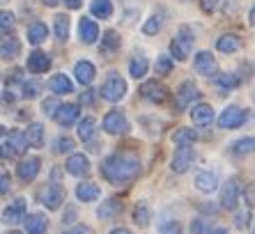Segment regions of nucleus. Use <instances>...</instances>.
Instances as JSON below:
<instances>
[{"mask_svg": "<svg viewBox=\"0 0 255 234\" xmlns=\"http://www.w3.org/2000/svg\"><path fill=\"white\" fill-rule=\"evenodd\" d=\"M39 92H42V83L39 81H25L23 83V97L25 99H35Z\"/></svg>", "mask_w": 255, "mask_h": 234, "instance_id": "ea45409f", "label": "nucleus"}, {"mask_svg": "<svg viewBox=\"0 0 255 234\" xmlns=\"http://www.w3.org/2000/svg\"><path fill=\"white\" fill-rule=\"evenodd\" d=\"M193 32H191L186 25H182L179 28V32L175 35V39L170 41V53H172V58H177V60H186L189 58V53L191 48H193Z\"/></svg>", "mask_w": 255, "mask_h": 234, "instance_id": "f03ea898", "label": "nucleus"}, {"mask_svg": "<svg viewBox=\"0 0 255 234\" xmlns=\"http://www.w3.org/2000/svg\"><path fill=\"white\" fill-rule=\"evenodd\" d=\"M161 25H163V14H152V16L145 21V25H142V32L145 35H156L161 30Z\"/></svg>", "mask_w": 255, "mask_h": 234, "instance_id": "c9c22d12", "label": "nucleus"}, {"mask_svg": "<svg viewBox=\"0 0 255 234\" xmlns=\"http://www.w3.org/2000/svg\"><path fill=\"white\" fill-rule=\"evenodd\" d=\"M239 193H242L239 179H228L226 186H223V193H221V205L226 207V209L235 211L239 205Z\"/></svg>", "mask_w": 255, "mask_h": 234, "instance_id": "6e6552de", "label": "nucleus"}, {"mask_svg": "<svg viewBox=\"0 0 255 234\" xmlns=\"http://www.w3.org/2000/svg\"><path fill=\"white\" fill-rule=\"evenodd\" d=\"M161 234H182V228H179V223L168 221L161 225Z\"/></svg>", "mask_w": 255, "mask_h": 234, "instance_id": "a18cd8bd", "label": "nucleus"}, {"mask_svg": "<svg viewBox=\"0 0 255 234\" xmlns=\"http://www.w3.org/2000/svg\"><path fill=\"white\" fill-rule=\"evenodd\" d=\"M154 71H156V76H168V74L172 71V60L166 58V55H161V58L156 60Z\"/></svg>", "mask_w": 255, "mask_h": 234, "instance_id": "58836bf2", "label": "nucleus"}, {"mask_svg": "<svg viewBox=\"0 0 255 234\" xmlns=\"http://www.w3.org/2000/svg\"><path fill=\"white\" fill-rule=\"evenodd\" d=\"M53 21H55V37H58L60 41H65L67 37H69V16L58 14Z\"/></svg>", "mask_w": 255, "mask_h": 234, "instance_id": "f704fd0d", "label": "nucleus"}, {"mask_svg": "<svg viewBox=\"0 0 255 234\" xmlns=\"http://www.w3.org/2000/svg\"><path fill=\"white\" fill-rule=\"evenodd\" d=\"M193 67H196V71L200 74V76H216V60H214V55L209 51H200L196 55V60H193Z\"/></svg>", "mask_w": 255, "mask_h": 234, "instance_id": "1a4fd4ad", "label": "nucleus"}, {"mask_svg": "<svg viewBox=\"0 0 255 234\" xmlns=\"http://www.w3.org/2000/svg\"><path fill=\"white\" fill-rule=\"evenodd\" d=\"M25 140H28L30 147H42L44 145V126L39 122H32L28 129L23 131Z\"/></svg>", "mask_w": 255, "mask_h": 234, "instance_id": "b1692460", "label": "nucleus"}, {"mask_svg": "<svg viewBox=\"0 0 255 234\" xmlns=\"http://www.w3.org/2000/svg\"><path fill=\"white\" fill-rule=\"evenodd\" d=\"M53 119L60 124V126H71V124L78 119V106H76V104H65V106H60L58 115H55Z\"/></svg>", "mask_w": 255, "mask_h": 234, "instance_id": "4be33fe9", "label": "nucleus"}, {"mask_svg": "<svg viewBox=\"0 0 255 234\" xmlns=\"http://www.w3.org/2000/svg\"><path fill=\"white\" fill-rule=\"evenodd\" d=\"M196 97H198V88H196V85H193L191 81L182 83V85H179V90H177V108H179V111H184L186 106L196 99Z\"/></svg>", "mask_w": 255, "mask_h": 234, "instance_id": "412c9836", "label": "nucleus"}, {"mask_svg": "<svg viewBox=\"0 0 255 234\" xmlns=\"http://www.w3.org/2000/svg\"><path fill=\"white\" fill-rule=\"evenodd\" d=\"M44 5H48V7H55V5H60V2H62V0H42Z\"/></svg>", "mask_w": 255, "mask_h": 234, "instance_id": "5fc2aeb1", "label": "nucleus"}, {"mask_svg": "<svg viewBox=\"0 0 255 234\" xmlns=\"http://www.w3.org/2000/svg\"><path fill=\"white\" fill-rule=\"evenodd\" d=\"M249 18H251V25H255V5L251 7V14H249Z\"/></svg>", "mask_w": 255, "mask_h": 234, "instance_id": "4d7b16f0", "label": "nucleus"}, {"mask_svg": "<svg viewBox=\"0 0 255 234\" xmlns=\"http://www.w3.org/2000/svg\"><path fill=\"white\" fill-rule=\"evenodd\" d=\"M9 234H23V232H9Z\"/></svg>", "mask_w": 255, "mask_h": 234, "instance_id": "bf43d9fd", "label": "nucleus"}, {"mask_svg": "<svg viewBox=\"0 0 255 234\" xmlns=\"http://www.w3.org/2000/svg\"><path fill=\"white\" fill-rule=\"evenodd\" d=\"M21 53V41L14 39V37H5L2 44H0V55L2 60H14Z\"/></svg>", "mask_w": 255, "mask_h": 234, "instance_id": "a878e982", "label": "nucleus"}, {"mask_svg": "<svg viewBox=\"0 0 255 234\" xmlns=\"http://www.w3.org/2000/svg\"><path fill=\"white\" fill-rule=\"evenodd\" d=\"M39 200H42V205H46L48 209H58V207L62 205V200H65V193H62V188H60V186L48 184V186L42 188Z\"/></svg>", "mask_w": 255, "mask_h": 234, "instance_id": "9d476101", "label": "nucleus"}, {"mask_svg": "<svg viewBox=\"0 0 255 234\" xmlns=\"http://www.w3.org/2000/svg\"><path fill=\"white\" fill-rule=\"evenodd\" d=\"M95 65L92 62H88V60H81V62H76L74 65V76H76V81L81 83V85H90V83L95 81Z\"/></svg>", "mask_w": 255, "mask_h": 234, "instance_id": "6ab92c4d", "label": "nucleus"}, {"mask_svg": "<svg viewBox=\"0 0 255 234\" xmlns=\"http://www.w3.org/2000/svg\"><path fill=\"white\" fill-rule=\"evenodd\" d=\"M25 147H28V140H25V135L21 133V131H12V133L5 131V133H2V158L18 156V154L25 152Z\"/></svg>", "mask_w": 255, "mask_h": 234, "instance_id": "7ed1b4c3", "label": "nucleus"}, {"mask_svg": "<svg viewBox=\"0 0 255 234\" xmlns=\"http://www.w3.org/2000/svg\"><path fill=\"white\" fill-rule=\"evenodd\" d=\"M39 158L37 156H28V158H23L21 163H18V168H16V172H18V177H21V182H32L37 177V172H39Z\"/></svg>", "mask_w": 255, "mask_h": 234, "instance_id": "4468645a", "label": "nucleus"}, {"mask_svg": "<svg viewBox=\"0 0 255 234\" xmlns=\"http://www.w3.org/2000/svg\"><path fill=\"white\" fill-rule=\"evenodd\" d=\"M246 122V113L237 106H228L226 111L219 115V126L221 129H237Z\"/></svg>", "mask_w": 255, "mask_h": 234, "instance_id": "0eeeda50", "label": "nucleus"}, {"mask_svg": "<svg viewBox=\"0 0 255 234\" xmlns=\"http://www.w3.org/2000/svg\"><path fill=\"white\" fill-rule=\"evenodd\" d=\"M193 158H196V152H193V145H182L179 149H175V156H172V163H170V170L172 172H186L193 163Z\"/></svg>", "mask_w": 255, "mask_h": 234, "instance_id": "423d86ee", "label": "nucleus"}, {"mask_svg": "<svg viewBox=\"0 0 255 234\" xmlns=\"http://www.w3.org/2000/svg\"><path fill=\"white\" fill-rule=\"evenodd\" d=\"M71 149H74V140H71V138H58V140H55V152H71Z\"/></svg>", "mask_w": 255, "mask_h": 234, "instance_id": "37998d69", "label": "nucleus"}, {"mask_svg": "<svg viewBox=\"0 0 255 234\" xmlns=\"http://www.w3.org/2000/svg\"><path fill=\"white\" fill-rule=\"evenodd\" d=\"M95 129H97V119L95 117H85L83 122L78 124V138L83 142L92 140V138H95Z\"/></svg>", "mask_w": 255, "mask_h": 234, "instance_id": "7c9ffc66", "label": "nucleus"}, {"mask_svg": "<svg viewBox=\"0 0 255 234\" xmlns=\"http://www.w3.org/2000/svg\"><path fill=\"white\" fill-rule=\"evenodd\" d=\"M0 184H2V186H0V193H2V195H5L7 191L12 188V179H9V175H7V172H2V179H0Z\"/></svg>", "mask_w": 255, "mask_h": 234, "instance_id": "de8ad7c7", "label": "nucleus"}, {"mask_svg": "<svg viewBox=\"0 0 255 234\" xmlns=\"http://www.w3.org/2000/svg\"><path fill=\"white\" fill-rule=\"evenodd\" d=\"M111 234H133L131 230H127V228H118V230H113Z\"/></svg>", "mask_w": 255, "mask_h": 234, "instance_id": "864d4df0", "label": "nucleus"}, {"mask_svg": "<svg viewBox=\"0 0 255 234\" xmlns=\"http://www.w3.org/2000/svg\"><path fill=\"white\" fill-rule=\"evenodd\" d=\"M81 2H83V0H65V5L69 7V9H78V7H81Z\"/></svg>", "mask_w": 255, "mask_h": 234, "instance_id": "3c124183", "label": "nucleus"}, {"mask_svg": "<svg viewBox=\"0 0 255 234\" xmlns=\"http://www.w3.org/2000/svg\"><path fill=\"white\" fill-rule=\"evenodd\" d=\"M133 221L138 223V225H147L149 223V209H147V205H138L136 209H133Z\"/></svg>", "mask_w": 255, "mask_h": 234, "instance_id": "a19ab883", "label": "nucleus"}, {"mask_svg": "<svg viewBox=\"0 0 255 234\" xmlns=\"http://www.w3.org/2000/svg\"><path fill=\"white\" fill-rule=\"evenodd\" d=\"M78 35H81V41H83V44H95L97 37H99V28H97V23L92 18L83 16L78 21Z\"/></svg>", "mask_w": 255, "mask_h": 234, "instance_id": "f3484780", "label": "nucleus"}, {"mask_svg": "<svg viewBox=\"0 0 255 234\" xmlns=\"http://www.w3.org/2000/svg\"><path fill=\"white\" fill-rule=\"evenodd\" d=\"M122 211V202L120 200H106L104 205L97 209V216L101 218V221H111V218H115Z\"/></svg>", "mask_w": 255, "mask_h": 234, "instance_id": "393cba45", "label": "nucleus"}, {"mask_svg": "<svg viewBox=\"0 0 255 234\" xmlns=\"http://www.w3.org/2000/svg\"><path fill=\"white\" fill-rule=\"evenodd\" d=\"M104 131H108V133H113V135L127 133V131H129V119H127V115L122 111H118V108L108 111L106 117H104Z\"/></svg>", "mask_w": 255, "mask_h": 234, "instance_id": "39448f33", "label": "nucleus"}, {"mask_svg": "<svg viewBox=\"0 0 255 234\" xmlns=\"http://www.w3.org/2000/svg\"><path fill=\"white\" fill-rule=\"evenodd\" d=\"M99 94H101V99H106V101H120L127 94V83L118 74H111L106 78V83L101 85Z\"/></svg>", "mask_w": 255, "mask_h": 234, "instance_id": "20e7f679", "label": "nucleus"}, {"mask_svg": "<svg viewBox=\"0 0 255 234\" xmlns=\"http://www.w3.org/2000/svg\"><path fill=\"white\" fill-rule=\"evenodd\" d=\"M69 234H95V232H92V228H88V225H78V228H74Z\"/></svg>", "mask_w": 255, "mask_h": 234, "instance_id": "8fccbe9b", "label": "nucleus"}, {"mask_svg": "<svg viewBox=\"0 0 255 234\" xmlns=\"http://www.w3.org/2000/svg\"><path fill=\"white\" fill-rule=\"evenodd\" d=\"M147 60L145 58H133L131 60V65H129V74L133 78H142L145 74H147Z\"/></svg>", "mask_w": 255, "mask_h": 234, "instance_id": "e433bc0d", "label": "nucleus"}, {"mask_svg": "<svg viewBox=\"0 0 255 234\" xmlns=\"http://www.w3.org/2000/svg\"><path fill=\"white\" fill-rule=\"evenodd\" d=\"M92 14L99 18H108L113 14V2L111 0H92V5H90Z\"/></svg>", "mask_w": 255, "mask_h": 234, "instance_id": "72a5a7b5", "label": "nucleus"}, {"mask_svg": "<svg viewBox=\"0 0 255 234\" xmlns=\"http://www.w3.org/2000/svg\"><path fill=\"white\" fill-rule=\"evenodd\" d=\"M48 88L53 90L55 94H69L71 90H74V85H71L69 76H65V74H55V76H51V81H48Z\"/></svg>", "mask_w": 255, "mask_h": 234, "instance_id": "bb28decb", "label": "nucleus"}, {"mask_svg": "<svg viewBox=\"0 0 255 234\" xmlns=\"http://www.w3.org/2000/svg\"><path fill=\"white\" fill-rule=\"evenodd\" d=\"M140 170V163H138L136 156L131 154H111V156L101 163V172L111 184L120 186V184L131 182L133 177L138 175Z\"/></svg>", "mask_w": 255, "mask_h": 234, "instance_id": "f257e3e1", "label": "nucleus"}, {"mask_svg": "<svg viewBox=\"0 0 255 234\" xmlns=\"http://www.w3.org/2000/svg\"><path fill=\"white\" fill-rule=\"evenodd\" d=\"M2 221L5 223H21L25 221V200H14L12 205L5 209V214H2Z\"/></svg>", "mask_w": 255, "mask_h": 234, "instance_id": "aec40b11", "label": "nucleus"}, {"mask_svg": "<svg viewBox=\"0 0 255 234\" xmlns=\"http://www.w3.org/2000/svg\"><path fill=\"white\" fill-rule=\"evenodd\" d=\"M120 35L115 32V30H106L104 32V39H101V48H99V53L104 55V58H113L115 53L120 51Z\"/></svg>", "mask_w": 255, "mask_h": 234, "instance_id": "dca6fc26", "label": "nucleus"}, {"mask_svg": "<svg viewBox=\"0 0 255 234\" xmlns=\"http://www.w3.org/2000/svg\"><path fill=\"white\" fill-rule=\"evenodd\" d=\"M0 28H2V32L7 35V30L14 28V14H9V12H2V14H0Z\"/></svg>", "mask_w": 255, "mask_h": 234, "instance_id": "c03bdc74", "label": "nucleus"}, {"mask_svg": "<svg viewBox=\"0 0 255 234\" xmlns=\"http://www.w3.org/2000/svg\"><path fill=\"white\" fill-rule=\"evenodd\" d=\"M46 35H48V28L44 23H39V21H35V23L28 28V41L30 44H42L44 39H46Z\"/></svg>", "mask_w": 255, "mask_h": 234, "instance_id": "c756f323", "label": "nucleus"}, {"mask_svg": "<svg viewBox=\"0 0 255 234\" xmlns=\"http://www.w3.org/2000/svg\"><path fill=\"white\" fill-rule=\"evenodd\" d=\"M2 99H5V101H9V104H12V101H14V94L9 92V90H5V97H2Z\"/></svg>", "mask_w": 255, "mask_h": 234, "instance_id": "6e6d98bb", "label": "nucleus"}, {"mask_svg": "<svg viewBox=\"0 0 255 234\" xmlns=\"http://www.w3.org/2000/svg\"><path fill=\"white\" fill-rule=\"evenodd\" d=\"M196 186H198V191H202V193H214L216 186H219V179H216V175L209 172V170H200L196 175Z\"/></svg>", "mask_w": 255, "mask_h": 234, "instance_id": "5701e85b", "label": "nucleus"}, {"mask_svg": "<svg viewBox=\"0 0 255 234\" xmlns=\"http://www.w3.org/2000/svg\"><path fill=\"white\" fill-rule=\"evenodd\" d=\"M239 46H242V39L237 35H221L216 39V48L221 53H235V51H239Z\"/></svg>", "mask_w": 255, "mask_h": 234, "instance_id": "c85d7f7f", "label": "nucleus"}, {"mask_svg": "<svg viewBox=\"0 0 255 234\" xmlns=\"http://www.w3.org/2000/svg\"><path fill=\"white\" fill-rule=\"evenodd\" d=\"M191 232L193 234H200L202 232V221H196L193 225H191Z\"/></svg>", "mask_w": 255, "mask_h": 234, "instance_id": "603ef678", "label": "nucleus"}, {"mask_svg": "<svg viewBox=\"0 0 255 234\" xmlns=\"http://www.w3.org/2000/svg\"><path fill=\"white\" fill-rule=\"evenodd\" d=\"M140 94L147 101H152V104H163V101L168 99V90L163 88L161 83H156V81L145 83V85L140 88Z\"/></svg>", "mask_w": 255, "mask_h": 234, "instance_id": "9b49d317", "label": "nucleus"}, {"mask_svg": "<svg viewBox=\"0 0 255 234\" xmlns=\"http://www.w3.org/2000/svg\"><path fill=\"white\" fill-rule=\"evenodd\" d=\"M95 94H97V92H92V90H88V92H83V94H81V104H85V106H92V104H95Z\"/></svg>", "mask_w": 255, "mask_h": 234, "instance_id": "09e8293b", "label": "nucleus"}, {"mask_svg": "<svg viewBox=\"0 0 255 234\" xmlns=\"http://www.w3.org/2000/svg\"><path fill=\"white\" fill-rule=\"evenodd\" d=\"M209 234H228V232H226V230H212Z\"/></svg>", "mask_w": 255, "mask_h": 234, "instance_id": "13d9d810", "label": "nucleus"}, {"mask_svg": "<svg viewBox=\"0 0 255 234\" xmlns=\"http://www.w3.org/2000/svg\"><path fill=\"white\" fill-rule=\"evenodd\" d=\"M60 106H62V104H60L58 99H46V101L42 104V111L46 113V115L55 117V115H58V111H60Z\"/></svg>", "mask_w": 255, "mask_h": 234, "instance_id": "79ce46f5", "label": "nucleus"}, {"mask_svg": "<svg viewBox=\"0 0 255 234\" xmlns=\"http://www.w3.org/2000/svg\"><path fill=\"white\" fill-rule=\"evenodd\" d=\"M214 83L219 85L221 92H226V90H232V88H237V78L232 76V74H219V76L214 78Z\"/></svg>", "mask_w": 255, "mask_h": 234, "instance_id": "4c0bfd02", "label": "nucleus"}, {"mask_svg": "<svg viewBox=\"0 0 255 234\" xmlns=\"http://www.w3.org/2000/svg\"><path fill=\"white\" fill-rule=\"evenodd\" d=\"M230 152L235 156H246V154L255 152V138H244V140H237L235 145L230 147Z\"/></svg>", "mask_w": 255, "mask_h": 234, "instance_id": "473e14b6", "label": "nucleus"}, {"mask_svg": "<svg viewBox=\"0 0 255 234\" xmlns=\"http://www.w3.org/2000/svg\"><path fill=\"white\" fill-rule=\"evenodd\" d=\"M67 172L74 177H85L90 172V161L83 154H71L67 158Z\"/></svg>", "mask_w": 255, "mask_h": 234, "instance_id": "2eb2a0df", "label": "nucleus"}, {"mask_svg": "<svg viewBox=\"0 0 255 234\" xmlns=\"http://www.w3.org/2000/svg\"><path fill=\"white\" fill-rule=\"evenodd\" d=\"M76 198L81 200V202H95L97 198H99V186H95V184L90 182H83L76 186Z\"/></svg>", "mask_w": 255, "mask_h": 234, "instance_id": "cd10ccee", "label": "nucleus"}, {"mask_svg": "<svg viewBox=\"0 0 255 234\" xmlns=\"http://www.w3.org/2000/svg\"><path fill=\"white\" fill-rule=\"evenodd\" d=\"M198 140V133L193 129H177L175 133H172V142L175 145H193V142Z\"/></svg>", "mask_w": 255, "mask_h": 234, "instance_id": "2f4dec72", "label": "nucleus"}, {"mask_svg": "<svg viewBox=\"0 0 255 234\" xmlns=\"http://www.w3.org/2000/svg\"><path fill=\"white\" fill-rule=\"evenodd\" d=\"M51 69V58L44 51H32L28 55V71L30 74H46Z\"/></svg>", "mask_w": 255, "mask_h": 234, "instance_id": "f8f14e48", "label": "nucleus"}, {"mask_svg": "<svg viewBox=\"0 0 255 234\" xmlns=\"http://www.w3.org/2000/svg\"><path fill=\"white\" fill-rule=\"evenodd\" d=\"M28 234H46L48 230V218L44 214H28L23 221Z\"/></svg>", "mask_w": 255, "mask_h": 234, "instance_id": "a211bd4d", "label": "nucleus"}, {"mask_svg": "<svg viewBox=\"0 0 255 234\" xmlns=\"http://www.w3.org/2000/svg\"><path fill=\"white\" fill-rule=\"evenodd\" d=\"M221 0H200V7L205 9V12H214L216 7H219Z\"/></svg>", "mask_w": 255, "mask_h": 234, "instance_id": "49530a36", "label": "nucleus"}, {"mask_svg": "<svg viewBox=\"0 0 255 234\" xmlns=\"http://www.w3.org/2000/svg\"><path fill=\"white\" fill-rule=\"evenodd\" d=\"M191 119L196 126H209L214 122V108L209 104H198L191 108Z\"/></svg>", "mask_w": 255, "mask_h": 234, "instance_id": "ddd939ff", "label": "nucleus"}]
</instances>
